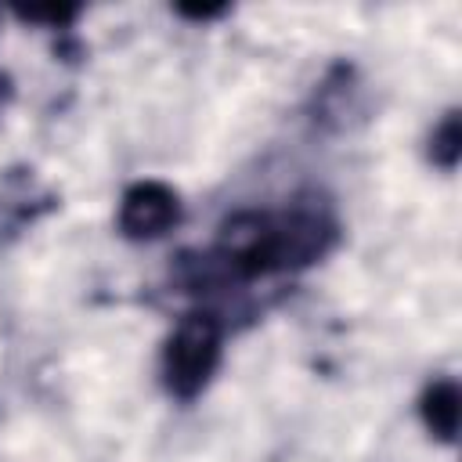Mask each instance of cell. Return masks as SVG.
<instances>
[{"label": "cell", "mask_w": 462, "mask_h": 462, "mask_svg": "<svg viewBox=\"0 0 462 462\" xmlns=\"http://www.w3.org/2000/svg\"><path fill=\"white\" fill-rule=\"evenodd\" d=\"M458 404H462V397H458V386L451 379H440V383H433L426 390V397H422V419H426V426L440 440H455V433H458V411H462Z\"/></svg>", "instance_id": "277c9868"}, {"label": "cell", "mask_w": 462, "mask_h": 462, "mask_svg": "<svg viewBox=\"0 0 462 462\" xmlns=\"http://www.w3.org/2000/svg\"><path fill=\"white\" fill-rule=\"evenodd\" d=\"M25 18H47V22H69L72 14H76V7H29V11H22Z\"/></svg>", "instance_id": "8992f818"}, {"label": "cell", "mask_w": 462, "mask_h": 462, "mask_svg": "<svg viewBox=\"0 0 462 462\" xmlns=\"http://www.w3.org/2000/svg\"><path fill=\"white\" fill-rule=\"evenodd\" d=\"M220 365V321L213 314H184L166 339L162 375L173 397H195Z\"/></svg>", "instance_id": "7a4b0ae2"}, {"label": "cell", "mask_w": 462, "mask_h": 462, "mask_svg": "<svg viewBox=\"0 0 462 462\" xmlns=\"http://www.w3.org/2000/svg\"><path fill=\"white\" fill-rule=\"evenodd\" d=\"M4 87H7V83H4V79H0V101H4V94H7V90H4Z\"/></svg>", "instance_id": "52a82bcc"}, {"label": "cell", "mask_w": 462, "mask_h": 462, "mask_svg": "<svg viewBox=\"0 0 462 462\" xmlns=\"http://www.w3.org/2000/svg\"><path fill=\"white\" fill-rule=\"evenodd\" d=\"M332 224L321 213H238L220 231V256L242 278L303 267L325 253Z\"/></svg>", "instance_id": "6da1fadb"}, {"label": "cell", "mask_w": 462, "mask_h": 462, "mask_svg": "<svg viewBox=\"0 0 462 462\" xmlns=\"http://www.w3.org/2000/svg\"><path fill=\"white\" fill-rule=\"evenodd\" d=\"M458 141H462V134H458V116L451 112V116L437 126V134H433V159L451 170V166L458 162Z\"/></svg>", "instance_id": "5b68a950"}, {"label": "cell", "mask_w": 462, "mask_h": 462, "mask_svg": "<svg viewBox=\"0 0 462 462\" xmlns=\"http://www.w3.org/2000/svg\"><path fill=\"white\" fill-rule=\"evenodd\" d=\"M180 220V199L159 180H141L123 195L119 227L126 238H159Z\"/></svg>", "instance_id": "3957f363"}]
</instances>
